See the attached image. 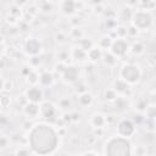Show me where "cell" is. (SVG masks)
<instances>
[{
	"mask_svg": "<svg viewBox=\"0 0 156 156\" xmlns=\"http://www.w3.org/2000/svg\"><path fill=\"white\" fill-rule=\"evenodd\" d=\"M27 143L32 154L37 156H50L58 147L60 135L52 124L38 122L27 132Z\"/></svg>",
	"mask_w": 156,
	"mask_h": 156,
	"instance_id": "6da1fadb",
	"label": "cell"
},
{
	"mask_svg": "<svg viewBox=\"0 0 156 156\" xmlns=\"http://www.w3.org/2000/svg\"><path fill=\"white\" fill-rule=\"evenodd\" d=\"M102 154L104 156H133V145L127 138L111 135L104 143Z\"/></svg>",
	"mask_w": 156,
	"mask_h": 156,
	"instance_id": "7a4b0ae2",
	"label": "cell"
},
{
	"mask_svg": "<svg viewBox=\"0 0 156 156\" xmlns=\"http://www.w3.org/2000/svg\"><path fill=\"white\" fill-rule=\"evenodd\" d=\"M141 76H143L141 68L136 63L128 62L119 68V79H122L128 85L138 84L141 79Z\"/></svg>",
	"mask_w": 156,
	"mask_h": 156,
	"instance_id": "3957f363",
	"label": "cell"
},
{
	"mask_svg": "<svg viewBox=\"0 0 156 156\" xmlns=\"http://www.w3.org/2000/svg\"><path fill=\"white\" fill-rule=\"evenodd\" d=\"M130 22H132V26L136 30H146V29H149L152 26L154 17H152L150 11L136 10V11L133 12Z\"/></svg>",
	"mask_w": 156,
	"mask_h": 156,
	"instance_id": "277c9868",
	"label": "cell"
},
{
	"mask_svg": "<svg viewBox=\"0 0 156 156\" xmlns=\"http://www.w3.org/2000/svg\"><path fill=\"white\" fill-rule=\"evenodd\" d=\"M116 132H117V135L129 139V138H132L136 133V126L134 124L133 119L124 117V118H121L117 122V124H116Z\"/></svg>",
	"mask_w": 156,
	"mask_h": 156,
	"instance_id": "5b68a950",
	"label": "cell"
},
{
	"mask_svg": "<svg viewBox=\"0 0 156 156\" xmlns=\"http://www.w3.org/2000/svg\"><path fill=\"white\" fill-rule=\"evenodd\" d=\"M56 115H57V107L51 101L43 100L39 104V116H41L44 119L52 121L56 118Z\"/></svg>",
	"mask_w": 156,
	"mask_h": 156,
	"instance_id": "8992f818",
	"label": "cell"
},
{
	"mask_svg": "<svg viewBox=\"0 0 156 156\" xmlns=\"http://www.w3.org/2000/svg\"><path fill=\"white\" fill-rule=\"evenodd\" d=\"M128 50H129V44H128V41H127L126 39H118V38L113 39V41H112V44H111V48H110V52H111L116 58L123 57L124 55H127Z\"/></svg>",
	"mask_w": 156,
	"mask_h": 156,
	"instance_id": "52a82bcc",
	"label": "cell"
},
{
	"mask_svg": "<svg viewBox=\"0 0 156 156\" xmlns=\"http://www.w3.org/2000/svg\"><path fill=\"white\" fill-rule=\"evenodd\" d=\"M24 96L28 102H34V104H40L44 98L43 89L39 85H32L24 91Z\"/></svg>",
	"mask_w": 156,
	"mask_h": 156,
	"instance_id": "ba28073f",
	"label": "cell"
},
{
	"mask_svg": "<svg viewBox=\"0 0 156 156\" xmlns=\"http://www.w3.org/2000/svg\"><path fill=\"white\" fill-rule=\"evenodd\" d=\"M24 52L27 55H30V56H37L39 55V52L41 51V44L38 39H34V38H30L28 40H26L24 43Z\"/></svg>",
	"mask_w": 156,
	"mask_h": 156,
	"instance_id": "9c48e42d",
	"label": "cell"
},
{
	"mask_svg": "<svg viewBox=\"0 0 156 156\" xmlns=\"http://www.w3.org/2000/svg\"><path fill=\"white\" fill-rule=\"evenodd\" d=\"M61 76L66 83H77L79 77V68L76 66H67Z\"/></svg>",
	"mask_w": 156,
	"mask_h": 156,
	"instance_id": "30bf717a",
	"label": "cell"
},
{
	"mask_svg": "<svg viewBox=\"0 0 156 156\" xmlns=\"http://www.w3.org/2000/svg\"><path fill=\"white\" fill-rule=\"evenodd\" d=\"M89 123L93 128H105V126H107V117L101 112H95L91 115Z\"/></svg>",
	"mask_w": 156,
	"mask_h": 156,
	"instance_id": "8fae6325",
	"label": "cell"
},
{
	"mask_svg": "<svg viewBox=\"0 0 156 156\" xmlns=\"http://www.w3.org/2000/svg\"><path fill=\"white\" fill-rule=\"evenodd\" d=\"M112 89L116 91V94L118 95H129L130 94V85H128L127 83H124L122 79H119V78H117V79H115L113 80V87H112Z\"/></svg>",
	"mask_w": 156,
	"mask_h": 156,
	"instance_id": "7c38bea8",
	"label": "cell"
},
{
	"mask_svg": "<svg viewBox=\"0 0 156 156\" xmlns=\"http://www.w3.org/2000/svg\"><path fill=\"white\" fill-rule=\"evenodd\" d=\"M23 113L28 118H35L39 116V104L34 102H27L23 106Z\"/></svg>",
	"mask_w": 156,
	"mask_h": 156,
	"instance_id": "4fadbf2b",
	"label": "cell"
},
{
	"mask_svg": "<svg viewBox=\"0 0 156 156\" xmlns=\"http://www.w3.org/2000/svg\"><path fill=\"white\" fill-rule=\"evenodd\" d=\"M102 50H100L98 46H93L90 50L87 51V60L91 61V62H98L99 60H101L102 56Z\"/></svg>",
	"mask_w": 156,
	"mask_h": 156,
	"instance_id": "5bb4252c",
	"label": "cell"
},
{
	"mask_svg": "<svg viewBox=\"0 0 156 156\" xmlns=\"http://www.w3.org/2000/svg\"><path fill=\"white\" fill-rule=\"evenodd\" d=\"M112 41H113V38L110 35V34H105V35H102L100 39H99V41H98V48L100 49V50H108L110 48H111V44H112Z\"/></svg>",
	"mask_w": 156,
	"mask_h": 156,
	"instance_id": "9a60e30c",
	"label": "cell"
},
{
	"mask_svg": "<svg viewBox=\"0 0 156 156\" xmlns=\"http://www.w3.org/2000/svg\"><path fill=\"white\" fill-rule=\"evenodd\" d=\"M54 82V76L52 73L50 72H43L40 76H39V82L38 84H40V88L43 87H50Z\"/></svg>",
	"mask_w": 156,
	"mask_h": 156,
	"instance_id": "2e32d148",
	"label": "cell"
},
{
	"mask_svg": "<svg viewBox=\"0 0 156 156\" xmlns=\"http://www.w3.org/2000/svg\"><path fill=\"white\" fill-rule=\"evenodd\" d=\"M93 101H94V96L88 91L83 93V94H79V96H78V104L80 106H83V107L90 106L93 104Z\"/></svg>",
	"mask_w": 156,
	"mask_h": 156,
	"instance_id": "e0dca14e",
	"label": "cell"
},
{
	"mask_svg": "<svg viewBox=\"0 0 156 156\" xmlns=\"http://www.w3.org/2000/svg\"><path fill=\"white\" fill-rule=\"evenodd\" d=\"M76 2L74 1H63L60 4V9L62 11V13L65 15H72L76 12Z\"/></svg>",
	"mask_w": 156,
	"mask_h": 156,
	"instance_id": "ac0fdd59",
	"label": "cell"
},
{
	"mask_svg": "<svg viewBox=\"0 0 156 156\" xmlns=\"http://www.w3.org/2000/svg\"><path fill=\"white\" fill-rule=\"evenodd\" d=\"M101 58H102L104 65L107 66V67H113V66L117 63V60H118V58H116L110 51H104Z\"/></svg>",
	"mask_w": 156,
	"mask_h": 156,
	"instance_id": "d6986e66",
	"label": "cell"
},
{
	"mask_svg": "<svg viewBox=\"0 0 156 156\" xmlns=\"http://www.w3.org/2000/svg\"><path fill=\"white\" fill-rule=\"evenodd\" d=\"M129 50L134 54V55H136V56H139V55H141V54H144V51H145V46H144V44L141 43V41H134L132 45H129Z\"/></svg>",
	"mask_w": 156,
	"mask_h": 156,
	"instance_id": "ffe728a7",
	"label": "cell"
},
{
	"mask_svg": "<svg viewBox=\"0 0 156 156\" xmlns=\"http://www.w3.org/2000/svg\"><path fill=\"white\" fill-rule=\"evenodd\" d=\"M149 106V102H147V99H144V98H139L135 102V110L139 112V113H144L145 108Z\"/></svg>",
	"mask_w": 156,
	"mask_h": 156,
	"instance_id": "44dd1931",
	"label": "cell"
},
{
	"mask_svg": "<svg viewBox=\"0 0 156 156\" xmlns=\"http://www.w3.org/2000/svg\"><path fill=\"white\" fill-rule=\"evenodd\" d=\"M72 57L76 60H87V52L83 51L79 46L78 48H73L72 50Z\"/></svg>",
	"mask_w": 156,
	"mask_h": 156,
	"instance_id": "7402d4cb",
	"label": "cell"
},
{
	"mask_svg": "<svg viewBox=\"0 0 156 156\" xmlns=\"http://www.w3.org/2000/svg\"><path fill=\"white\" fill-rule=\"evenodd\" d=\"M133 156H147V147L145 145L133 146Z\"/></svg>",
	"mask_w": 156,
	"mask_h": 156,
	"instance_id": "603a6c76",
	"label": "cell"
},
{
	"mask_svg": "<svg viewBox=\"0 0 156 156\" xmlns=\"http://www.w3.org/2000/svg\"><path fill=\"white\" fill-rule=\"evenodd\" d=\"M155 115H156V108L154 104H149V106L145 108L144 111V116L145 118H150V119H155Z\"/></svg>",
	"mask_w": 156,
	"mask_h": 156,
	"instance_id": "cb8c5ba5",
	"label": "cell"
},
{
	"mask_svg": "<svg viewBox=\"0 0 156 156\" xmlns=\"http://www.w3.org/2000/svg\"><path fill=\"white\" fill-rule=\"evenodd\" d=\"M104 98H105L107 101H110V102H113V101H115V100L118 98V95L116 94V91H115L112 88H108V89H106V90H105Z\"/></svg>",
	"mask_w": 156,
	"mask_h": 156,
	"instance_id": "d4e9b609",
	"label": "cell"
},
{
	"mask_svg": "<svg viewBox=\"0 0 156 156\" xmlns=\"http://www.w3.org/2000/svg\"><path fill=\"white\" fill-rule=\"evenodd\" d=\"M94 46V43L91 41V40H88V39H80V41H79V48L83 50V51H88V50H90L91 48Z\"/></svg>",
	"mask_w": 156,
	"mask_h": 156,
	"instance_id": "484cf974",
	"label": "cell"
},
{
	"mask_svg": "<svg viewBox=\"0 0 156 156\" xmlns=\"http://www.w3.org/2000/svg\"><path fill=\"white\" fill-rule=\"evenodd\" d=\"M143 123H144V126H145V129H146V132H149V133L154 134V132H155V119L145 118Z\"/></svg>",
	"mask_w": 156,
	"mask_h": 156,
	"instance_id": "4316f807",
	"label": "cell"
},
{
	"mask_svg": "<svg viewBox=\"0 0 156 156\" xmlns=\"http://www.w3.org/2000/svg\"><path fill=\"white\" fill-rule=\"evenodd\" d=\"M27 79H28V82H29L32 85H37V84H38V82H39V74L37 73V71L32 69V72L28 74Z\"/></svg>",
	"mask_w": 156,
	"mask_h": 156,
	"instance_id": "83f0119b",
	"label": "cell"
},
{
	"mask_svg": "<svg viewBox=\"0 0 156 156\" xmlns=\"http://www.w3.org/2000/svg\"><path fill=\"white\" fill-rule=\"evenodd\" d=\"M132 16H133V11H132V9H129V7H124L123 10H122V16H121V20L122 21H130L132 20Z\"/></svg>",
	"mask_w": 156,
	"mask_h": 156,
	"instance_id": "f1b7e54d",
	"label": "cell"
},
{
	"mask_svg": "<svg viewBox=\"0 0 156 156\" xmlns=\"http://www.w3.org/2000/svg\"><path fill=\"white\" fill-rule=\"evenodd\" d=\"M15 156H30V150H29V147L20 146L18 149H16Z\"/></svg>",
	"mask_w": 156,
	"mask_h": 156,
	"instance_id": "f546056e",
	"label": "cell"
},
{
	"mask_svg": "<svg viewBox=\"0 0 156 156\" xmlns=\"http://www.w3.org/2000/svg\"><path fill=\"white\" fill-rule=\"evenodd\" d=\"M58 106H60L62 110H68V108L72 107V101H71V99H68V98H63V99H61V100L58 101Z\"/></svg>",
	"mask_w": 156,
	"mask_h": 156,
	"instance_id": "4dcf8cb0",
	"label": "cell"
},
{
	"mask_svg": "<svg viewBox=\"0 0 156 156\" xmlns=\"http://www.w3.org/2000/svg\"><path fill=\"white\" fill-rule=\"evenodd\" d=\"M11 102V99L9 98L7 94H4V95H0V106L1 107H7Z\"/></svg>",
	"mask_w": 156,
	"mask_h": 156,
	"instance_id": "1f68e13d",
	"label": "cell"
},
{
	"mask_svg": "<svg viewBox=\"0 0 156 156\" xmlns=\"http://www.w3.org/2000/svg\"><path fill=\"white\" fill-rule=\"evenodd\" d=\"M87 88H88V87L85 85V83H83V82H78L77 85H76V91L79 93V94H83V93H87V91H88Z\"/></svg>",
	"mask_w": 156,
	"mask_h": 156,
	"instance_id": "d6a6232c",
	"label": "cell"
},
{
	"mask_svg": "<svg viewBox=\"0 0 156 156\" xmlns=\"http://www.w3.org/2000/svg\"><path fill=\"white\" fill-rule=\"evenodd\" d=\"M98 140V138L96 136H94V134H90V135H87L84 139H83V143H88V146H91V145H94L95 144V141Z\"/></svg>",
	"mask_w": 156,
	"mask_h": 156,
	"instance_id": "836d02e7",
	"label": "cell"
},
{
	"mask_svg": "<svg viewBox=\"0 0 156 156\" xmlns=\"http://www.w3.org/2000/svg\"><path fill=\"white\" fill-rule=\"evenodd\" d=\"M10 144V139L5 135H1L0 136V149H6Z\"/></svg>",
	"mask_w": 156,
	"mask_h": 156,
	"instance_id": "e575fe53",
	"label": "cell"
},
{
	"mask_svg": "<svg viewBox=\"0 0 156 156\" xmlns=\"http://www.w3.org/2000/svg\"><path fill=\"white\" fill-rule=\"evenodd\" d=\"M66 67H67L66 62H60V61H58V63L55 66V71H56V72H58L60 74H62V73H63V71L66 69Z\"/></svg>",
	"mask_w": 156,
	"mask_h": 156,
	"instance_id": "d590c367",
	"label": "cell"
},
{
	"mask_svg": "<svg viewBox=\"0 0 156 156\" xmlns=\"http://www.w3.org/2000/svg\"><path fill=\"white\" fill-rule=\"evenodd\" d=\"M93 134H94V136H96V138H101V136H104V134H105V128H94V129H93Z\"/></svg>",
	"mask_w": 156,
	"mask_h": 156,
	"instance_id": "8d00e7d4",
	"label": "cell"
},
{
	"mask_svg": "<svg viewBox=\"0 0 156 156\" xmlns=\"http://www.w3.org/2000/svg\"><path fill=\"white\" fill-rule=\"evenodd\" d=\"M55 39H56V41H58V43H63V41L66 40V34L60 30V32H57V33L55 34Z\"/></svg>",
	"mask_w": 156,
	"mask_h": 156,
	"instance_id": "74e56055",
	"label": "cell"
},
{
	"mask_svg": "<svg viewBox=\"0 0 156 156\" xmlns=\"http://www.w3.org/2000/svg\"><path fill=\"white\" fill-rule=\"evenodd\" d=\"M12 87H13V83L11 82V80H7V79H5L4 80V90L5 91H9V90H11L12 89Z\"/></svg>",
	"mask_w": 156,
	"mask_h": 156,
	"instance_id": "f35d334b",
	"label": "cell"
},
{
	"mask_svg": "<svg viewBox=\"0 0 156 156\" xmlns=\"http://www.w3.org/2000/svg\"><path fill=\"white\" fill-rule=\"evenodd\" d=\"M136 33H138V30H136L133 26L129 27V28H127V37H135Z\"/></svg>",
	"mask_w": 156,
	"mask_h": 156,
	"instance_id": "ab89813d",
	"label": "cell"
},
{
	"mask_svg": "<svg viewBox=\"0 0 156 156\" xmlns=\"http://www.w3.org/2000/svg\"><path fill=\"white\" fill-rule=\"evenodd\" d=\"M80 156H100V155L93 150H88V151H84L83 154H80Z\"/></svg>",
	"mask_w": 156,
	"mask_h": 156,
	"instance_id": "60d3db41",
	"label": "cell"
},
{
	"mask_svg": "<svg viewBox=\"0 0 156 156\" xmlns=\"http://www.w3.org/2000/svg\"><path fill=\"white\" fill-rule=\"evenodd\" d=\"M146 62H147V65L150 67H154L155 66V56H154V54L150 57H146Z\"/></svg>",
	"mask_w": 156,
	"mask_h": 156,
	"instance_id": "b9f144b4",
	"label": "cell"
},
{
	"mask_svg": "<svg viewBox=\"0 0 156 156\" xmlns=\"http://www.w3.org/2000/svg\"><path fill=\"white\" fill-rule=\"evenodd\" d=\"M4 80H5V79L0 76V91H1V90H2V88H4Z\"/></svg>",
	"mask_w": 156,
	"mask_h": 156,
	"instance_id": "7bdbcfd3",
	"label": "cell"
}]
</instances>
